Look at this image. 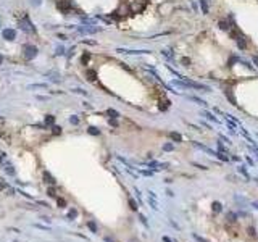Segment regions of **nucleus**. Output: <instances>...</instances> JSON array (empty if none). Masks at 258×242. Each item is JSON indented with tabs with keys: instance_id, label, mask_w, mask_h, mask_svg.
<instances>
[{
	"instance_id": "f257e3e1",
	"label": "nucleus",
	"mask_w": 258,
	"mask_h": 242,
	"mask_svg": "<svg viewBox=\"0 0 258 242\" xmlns=\"http://www.w3.org/2000/svg\"><path fill=\"white\" fill-rule=\"evenodd\" d=\"M19 27H21L24 32H36V29H34V26L31 24V21H29V18L27 16H23V19L19 21Z\"/></svg>"
},
{
	"instance_id": "f03ea898",
	"label": "nucleus",
	"mask_w": 258,
	"mask_h": 242,
	"mask_svg": "<svg viewBox=\"0 0 258 242\" xmlns=\"http://www.w3.org/2000/svg\"><path fill=\"white\" fill-rule=\"evenodd\" d=\"M37 55V49L34 45H24V58L26 60H32Z\"/></svg>"
},
{
	"instance_id": "7ed1b4c3",
	"label": "nucleus",
	"mask_w": 258,
	"mask_h": 242,
	"mask_svg": "<svg viewBox=\"0 0 258 242\" xmlns=\"http://www.w3.org/2000/svg\"><path fill=\"white\" fill-rule=\"evenodd\" d=\"M57 7L61 10V11H65V13L71 11V2H70V0H58Z\"/></svg>"
},
{
	"instance_id": "20e7f679",
	"label": "nucleus",
	"mask_w": 258,
	"mask_h": 242,
	"mask_svg": "<svg viewBox=\"0 0 258 242\" xmlns=\"http://www.w3.org/2000/svg\"><path fill=\"white\" fill-rule=\"evenodd\" d=\"M15 37H16V32H15L13 29H5L3 31V39L5 40H15Z\"/></svg>"
},
{
	"instance_id": "39448f33",
	"label": "nucleus",
	"mask_w": 258,
	"mask_h": 242,
	"mask_svg": "<svg viewBox=\"0 0 258 242\" xmlns=\"http://www.w3.org/2000/svg\"><path fill=\"white\" fill-rule=\"evenodd\" d=\"M44 179H45V183L52 184V186H53V184H55V179H53V176L50 174V173H47V171H45V173H44Z\"/></svg>"
},
{
	"instance_id": "423d86ee",
	"label": "nucleus",
	"mask_w": 258,
	"mask_h": 242,
	"mask_svg": "<svg viewBox=\"0 0 258 242\" xmlns=\"http://www.w3.org/2000/svg\"><path fill=\"white\" fill-rule=\"evenodd\" d=\"M226 218H227V221H229V223H236V221H237V215H236V213H232V211H229V213H227Z\"/></svg>"
},
{
	"instance_id": "0eeeda50",
	"label": "nucleus",
	"mask_w": 258,
	"mask_h": 242,
	"mask_svg": "<svg viewBox=\"0 0 258 242\" xmlns=\"http://www.w3.org/2000/svg\"><path fill=\"white\" fill-rule=\"evenodd\" d=\"M208 3H210V0H202V2H200L202 11H203V13H208Z\"/></svg>"
},
{
	"instance_id": "6e6552de",
	"label": "nucleus",
	"mask_w": 258,
	"mask_h": 242,
	"mask_svg": "<svg viewBox=\"0 0 258 242\" xmlns=\"http://www.w3.org/2000/svg\"><path fill=\"white\" fill-rule=\"evenodd\" d=\"M95 78H97V73L94 71V70H87V79H89V81H95Z\"/></svg>"
},
{
	"instance_id": "1a4fd4ad",
	"label": "nucleus",
	"mask_w": 258,
	"mask_h": 242,
	"mask_svg": "<svg viewBox=\"0 0 258 242\" xmlns=\"http://www.w3.org/2000/svg\"><path fill=\"white\" fill-rule=\"evenodd\" d=\"M169 105H171L169 100H161V102H160V110H168Z\"/></svg>"
},
{
	"instance_id": "9d476101",
	"label": "nucleus",
	"mask_w": 258,
	"mask_h": 242,
	"mask_svg": "<svg viewBox=\"0 0 258 242\" xmlns=\"http://www.w3.org/2000/svg\"><path fill=\"white\" fill-rule=\"evenodd\" d=\"M3 163H5V161H3ZM5 171H7V173H8L10 176H15V170H13V166L10 165V163H8V165L5 163Z\"/></svg>"
},
{
	"instance_id": "9b49d317",
	"label": "nucleus",
	"mask_w": 258,
	"mask_h": 242,
	"mask_svg": "<svg viewBox=\"0 0 258 242\" xmlns=\"http://www.w3.org/2000/svg\"><path fill=\"white\" fill-rule=\"evenodd\" d=\"M53 123H55V116H52V115L45 116V124H47V126H52Z\"/></svg>"
},
{
	"instance_id": "f8f14e48",
	"label": "nucleus",
	"mask_w": 258,
	"mask_h": 242,
	"mask_svg": "<svg viewBox=\"0 0 258 242\" xmlns=\"http://www.w3.org/2000/svg\"><path fill=\"white\" fill-rule=\"evenodd\" d=\"M223 210V205L219 203V202H213V211L215 213H218V211Z\"/></svg>"
},
{
	"instance_id": "ddd939ff",
	"label": "nucleus",
	"mask_w": 258,
	"mask_h": 242,
	"mask_svg": "<svg viewBox=\"0 0 258 242\" xmlns=\"http://www.w3.org/2000/svg\"><path fill=\"white\" fill-rule=\"evenodd\" d=\"M169 137H171L173 140H178V142H181V139H182L181 134H178V132H169Z\"/></svg>"
},
{
	"instance_id": "4468645a",
	"label": "nucleus",
	"mask_w": 258,
	"mask_h": 242,
	"mask_svg": "<svg viewBox=\"0 0 258 242\" xmlns=\"http://www.w3.org/2000/svg\"><path fill=\"white\" fill-rule=\"evenodd\" d=\"M89 60H90V55L89 53H84V55H82V58H81V63H82V65H87Z\"/></svg>"
},
{
	"instance_id": "2eb2a0df",
	"label": "nucleus",
	"mask_w": 258,
	"mask_h": 242,
	"mask_svg": "<svg viewBox=\"0 0 258 242\" xmlns=\"http://www.w3.org/2000/svg\"><path fill=\"white\" fill-rule=\"evenodd\" d=\"M87 131H89V134H92V136H98V134H100V131H98L97 128H94V126H90Z\"/></svg>"
},
{
	"instance_id": "dca6fc26",
	"label": "nucleus",
	"mask_w": 258,
	"mask_h": 242,
	"mask_svg": "<svg viewBox=\"0 0 258 242\" xmlns=\"http://www.w3.org/2000/svg\"><path fill=\"white\" fill-rule=\"evenodd\" d=\"M87 226H89V229L92 231V233H97V224L94 223V221H89V223H87Z\"/></svg>"
},
{
	"instance_id": "f3484780",
	"label": "nucleus",
	"mask_w": 258,
	"mask_h": 242,
	"mask_svg": "<svg viewBox=\"0 0 258 242\" xmlns=\"http://www.w3.org/2000/svg\"><path fill=\"white\" fill-rule=\"evenodd\" d=\"M129 207H131L134 211L137 210V203H136V200H134V199H129Z\"/></svg>"
},
{
	"instance_id": "a211bd4d",
	"label": "nucleus",
	"mask_w": 258,
	"mask_h": 242,
	"mask_svg": "<svg viewBox=\"0 0 258 242\" xmlns=\"http://www.w3.org/2000/svg\"><path fill=\"white\" fill-rule=\"evenodd\" d=\"M52 132H53V136L61 134V128H58V126H53V128H52Z\"/></svg>"
},
{
	"instance_id": "6ab92c4d",
	"label": "nucleus",
	"mask_w": 258,
	"mask_h": 242,
	"mask_svg": "<svg viewBox=\"0 0 258 242\" xmlns=\"http://www.w3.org/2000/svg\"><path fill=\"white\" fill-rule=\"evenodd\" d=\"M108 115H110L111 118H118V116H120V113H118V112H115V110H111V108L108 110Z\"/></svg>"
},
{
	"instance_id": "aec40b11",
	"label": "nucleus",
	"mask_w": 258,
	"mask_h": 242,
	"mask_svg": "<svg viewBox=\"0 0 258 242\" xmlns=\"http://www.w3.org/2000/svg\"><path fill=\"white\" fill-rule=\"evenodd\" d=\"M173 148H174V145H173V144H165V145H163V150H166V152L173 150Z\"/></svg>"
},
{
	"instance_id": "412c9836",
	"label": "nucleus",
	"mask_w": 258,
	"mask_h": 242,
	"mask_svg": "<svg viewBox=\"0 0 258 242\" xmlns=\"http://www.w3.org/2000/svg\"><path fill=\"white\" fill-rule=\"evenodd\" d=\"M218 26L221 27L223 31H226V29H227V23H226V21H219V23H218Z\"/></svg>"
},
{
	"instance_id": "4be33fe9",
	"label": "nucleus",
	"mask_w": 258,
	"mask_h": 242,
	"mask_svg": "<svg viewBox=\"0 0 258 242\" xmlns=\"http://www.w3.org/2000/svg\"><path fill=\"white\" fill-rule=\"evenodd\" d=\"M68 216H70V218H76V216H78V210H74V208H73V210H70Z\"/></svg>"
},
{
	"instance_id": "5701e85b",
	"label": "nucleus",
	"mask_w": 258,
	"mask_h": 242,
	"mask_svg": "<svg viewBox=\"0 0 258 242\" xmlns=\"http://www.w3.org/2000/svg\"><path fill=\"white\" fill-rule=\"evenodd\" d=\"M192 237L195 239V241H199V242H207L203 237H200V236H197V234H192Z\"/></svg>"
},
{
	"instance_id": "b1692460",
	"label": "nucleus",
	"mask_w": 258,
	"mask_h": 242,
	"mask_svg": "<svg viewBox=\"0 0 258 242\" xmlns=\"http://www.w3.org/2000/svg\"><path fill=\"white\" fill-rule=\"evenodd\" d=\"M70 121H71L73 124H78V123H79V120H78L76 116H71V118H70Z\"/></svg>"
},
{
	"instance_id": "393cba45",
	"label": "nucleus",
	"mask_w": 258,
	"mask_h": 242,
	"mask_svg": "<svg viewBox=\"0 0 258 242\" xmlns=\"http://www.w3.org/2000/svg\"><path fill=\"white\" fill-rule=\"evenodd\" d=\"M205 116H207V118H210L211 121H216V118H215L213 115H211V113H205Z\"/></svg>"
},
{
	"instance_id": "a878e982",
	"label": "nucleus",
	"mask_w": 258,
	"mask_h": 242,
	"mask_svg": "<svg viewBox=\"0 0 258 242\" xmlns=\"http://www.w3.org/2000/svg\"><path fill=\"white\" fill-rule=\"evenodd\" d=\"M47 194H49L50 197H55V195H57V194H55V191H53V189H49V192H47Z\"/></svg>"
},
{
	"instance_id": "bb28decb",
	"label": "nucleus",
	"mask_w": 258,
	"mask_h": 242,
	"mask_svg": "<svg viewBox=\"0 0 258 242\" xmlns=\"http://www.w3.org/2000/svg\"><path fill=\"white\" fill-rule=\"evenodd\" d=\"M182 63L186 65V66H189V65H190V60H189V58H182Z\"/></svg>"
},
{
	"instance_id": "cd10ccee",
	"label": "nucleus",
	"mask_w": 258,
	"mask_h": 242,
	"mask_svg": "<svg viewBox=\"0 0 258 242\" xmlns=\"http://www.w3.org/2000/svg\"><path fill=\"white\" fill-rule=\"evenodd\" d=\"M65 203H66V202L63 200V199H58V205L60 207H65Z\"/></svg>"
},
{
	"instance_id": "c85d7f7f",
	"label": "nucleus",
	"mask_w": 258,
	"mask_h": 242,
	"mask_svg": "<svg viewBox=\"0 0 258 242\" xmlns=\"http://www.w3.org/2000/svg\"><path fill=\"white\" fill-rule=\"evenodd\" d=\"M140 220H142V223H144V224H147V220H145V216H142V215H140Z\"/></svg>"
},
{
	"instance_id": "c756f323",
	"label": "nucleus",
	"mask_w": 258,
	"mask_h": 242,
	"mask_svg": "<svg viewBox=\"0 0 258 242\" xmlns=\"http://www.w3.org/2000/svg\"><path fill=\"white\" fill-rule=\"evenodd\" d=\"M252 150H253V152L257 153V157H258V148H257V147H252Z\"/></svg>"
},
{
	"instance_id": "7c9ffc66",
	"label": "nucleus",
	"mask_w": 258,
	"mask_h": 242,
	"mask_svg": "<svg viewBox=\"0 0 258 242\" xmlns=\"http://www.w3.org/2000/svg\"><path fill=\"white\" fill-rule=\"evenodd\" d=\"M163 241H165V242H171V239H169V237H166V236H165V237H163Z\"/></svg>"
},
{
	"instance_id": "2f4dec72",
	"label": "nucleus",
	"mask_w": 258,
	"mask_h": 242,
	"mask_svg": "<svg viewBox=\"0 0 258 242\" xmlns=\"http://www.w3.org/2000/svg\"><path fill=\"white\" fill-rule=\"evenodd\" d=\"M105 242H113V241H111L110 237H107V239H105Z\"/></svg>"
},
{
	"instance_id": "473e14b6",
	"label": "nucleus",
	"mask_w": 258,
	"mask_h": 242,
	"mask_svg": "<svg viewBox=\"0 0 258 242\" xmlns=\"http://www.w3.org/2000/svg\"><path fill=\"white\" fill-rule=\"evenodd\" d=\"M2 62H3V57H2V55H0V65H2Z\"/></svg>"
},
{
	"instance_id": "72a5a7b5",
	"label": "nucleus",
	"mask_w": 258,
	"mask_h": 242,
	"mask_svg": "<svg viewBox=\"0 0 258 242\" xmlns=\"http://www.w3.org/2000/svg\"><path fill=\"white\" fill-rule=\"evenodd\" d=\"M252 205H253V207H255V208H258V203H252Z\"/></svg>"
}]
</instances>
